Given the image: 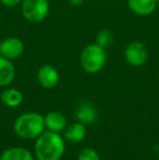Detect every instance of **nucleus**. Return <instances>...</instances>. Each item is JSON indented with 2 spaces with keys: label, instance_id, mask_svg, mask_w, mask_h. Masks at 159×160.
Returning <instances> with one entry per match:
<instances>
[{
  "label": "nucleus",
  "instance_id": "obj_9",
  "mask_svg": "<svg viewBox=\"0 0 159 160\" xmlns=\"http://www.w3.org/2000/svg\"><path fill=\"white\" fill-rule=\"evenodd\" d=\"M45 128L48 131L56 133H60L64 131L67 128V119L64 114H62L59 111H51L48 112L44 117Z\"/></svg>",
  "mask_w": 159,
  "mask_h": 160
},
{
  "label": "nucleus",
  "instance_id": "obj_20",
  "mask_svg": "<svg viewBox=\"0 0 159 160\" xmlns=\"http://www.w3.org/2000/svg\"><path fill=\"white\" fill-rule=\"evenodd\" d=\"M0 21H1V12H0Z\"/></svg>",
  "mask_w": 159,
  "mask_h": 160
},
{
  "label": "nucleus",
  "instance_id": "obj_1",
  "mask_svg": "<svg viewBox=\"0 0 159 160\" xmlns=\"http://www.w3.org/2000/svg\"><path fill=\"white\" fill-rule=\"evenodd\" d=\"M64 150V138L59 133L44 131L35 142L34 152L37 160H60Z\"/></svg>",
  "mask_w": 159,
  "mask_h": 160
},
{
  "label": "nucleus",
  "instance_id": "obj_11",
  "mask_svg": "<svg viewBox=\"0 0 159 160\" xmlns=\"http://www.w3.org/2000/svg\"><path fill=\"white\" fill-rule=\"evenodd\" d=\"M77 121L83 124H92L97 120L98 112L91 102H82L75 112Z\"/></svg>",
  "mask_w": 159,
  "mask_h": 160
},
{
  "label": "nucleus",
  "instance_id": "obj_4",
  "mask_svg": "<svg viewBox=\"0 0 159 160\" xmlns=\"http://www.w3.org/2000/svg\"><path fill=\"white\" fill-rule=\"evenodd\" d=\"M49 0H23L22 14L32 23H38L46 19L49 12Z\"/></svg>",
  "mask_w": 159,
  "mask_h": 160
},
{
  "label": "nucleus",
  "instance_id": "obj_13",
  "mask_svg": "<svg viewBox=\"0 0 159 160\" xmlns=\"http://www.w3.org/2000/svg\"><path fill=\"white\" fill-rule=\"evenodd\" d=\"M0 160H35L33 154L23 147H11L0 155Z\"/></svg>",
  "mask_w": 159,
  "mask_h": 160
},
{
  "label": "nucleus",
  "instance_id": "obj_2",
  "mask_svg": "<svg viewBox=\"0 0 159 160\" xmlns=\"http://www.w3.org/2000/svg\"><path fill=\"white\" fill-rule=\"evenodd\" d=\"M14 133L23 139H36L45 131L44 117L37 112H25L13 123Z\"/></svg>",
  "mask_w": 159,
  "mask_h": 160
},
{
  "label": "nucleus",
  "instance_id": "obj_3",
  "mask_svg": "<svg viewBox=\"0 0 159 160\" xmlns=\"http://www.w3.org/2000/svg\"><path fill=\"white\" fill-rule=\"evenodd\" d=\"M107 62L106 49L97 44H91L84 47L80 56V63L86 73L95 74L102 70Z\"/></svg>",
  "mask_w": 159,
  "mask_h": 160
},
{
  "label": "nucleus",
  "instance_id": "obj_15",
  "mask_svg": "<svg viewBox=\"0 0 159 160\" xmlns=\"http://www.w3.org/2000/svg\"><path fill=\"white\" fill-rule=\"evenodd\" d=\"M113 40H115V36H113L112 32L107 28L99 31V33L96 35V44L104 49L109 48L112 45Z\"/></svg>",
  "mask_w": 159,
  "mask_h": 160
},
{
  "label": "nucleus",
  "instance_id": "obj_18",
  "mask_svg": "<svg viewBox=\"0 0 159 160\" xmlns=\"http://www.w3.org/2000/svg\"><path fill=\"white\" fill-rule=\"evenodd\" d=\"M68 1L73 6H80V4H82L84 2V0H68Z\"/></svg>",
  "mask_w": 159,
  "mask_h": 160
},
{
  "label": "nucleus",
  "instance_id": "obj_21",
  "mask_svg": "<svg viewBox=\"0 0 159 160\" xmlns=\"http://www.w3.org/2000/svg\"><path fill=\"white\" fill-rule=\"evenodd\" d=\"M0 44H1V40H0ZM0 56H1V55H0Z\"/></svg>",
  "mask_w": 159,
  "mask_h": 160
},
{
  "label": "nucleus",
  "instance_id": "obj_5",
  "mask_svg": "<svg viewBox=\"0 0 159 160\" xmlns=\"http://www.w3.org/2000/svg\"><path fill=\"white\" fill-rule=\"evenodd\" d=\"M124 57L130 65L141 67L146 63L147 59H148V49L143 42H132L125 48Z\"/></svg>",
  "mask_w": 159,
  "mask_h": 160
},
{
  "label": "nucleus",
  "instance_id": "obj_8",
  "mask_svg": "<svg viewBox=\"0 0 159 160\" xmlns=\"http://www.w3.org/2000/svg\"><path fill=\"white\" fill-rule=\"evenodd\" d=\"M127 7L135 14L146 17L157 9V0H127Z\"/></svg>",
  "mask_w": 159,
  "mask_h": 160
},
{
  "label": "nucleus",
  "instance_id": "obj_12",
  "mask_svg": "<svg viewBox=\"0 0 159 160\" xmlns=\"http://www.w3.org/2000/svg\"><path fill=\"white\" fill-rule=\"evenodd\" d=\"M15 78V68L11 60L0 56V87H7Z\"/></svg>",
  "mask_w": 159,
  "mask_h": 160
},
{
  "label": "nucleus",
  "instance_id": "obj_16",
  "mask_svg": "<svg viewBox=\"0 0 159 160\" xmlns=\"http://www.w3.org/2000/svg\"><path fill=\"white\" fill-rule=\"evenodd\" d=\"M77 160H100L99 154L94 148L85 147L79 152Z\"/></svg>",
  "mask_w": 159,
  "mask_h": 160
},
{
  "label": "nucleus",
  "instance_id": "obj_14",
  "mask_svg": "<svg viewBox=\"0 0 159 160\" xmlns=\"http://www.w3.org/2000/svg\"><path fill=\"white\" fill-rule=\"evenodd\" d=\"M1 102L9 108L19 107L23 101V95L19 89L15 88H7L0 95Z\"/></svg>",
  "mask_w": 159,
  "mask_h": 160
},
{
  "label": "nucleus",
  "instance_id": "obj_19",
  "mask_svg": "<svg viewBox=\"0 0 159 160\" xmlns=\"http://www.w3.org/2000/svg\"><path fill=\"white\" fill-rule=\"evenodd\" d=\"M157 7L159 8V0H157Z\"/></svg>",
  "mask_w": 159,
  "mask_h": 160
},
{
  "label": "nucleus",
  "instance_id": "obj_17",
  "mask_svg": "<svg viewBox=\"0 0 159 160\" xmlns=\"http://www.w3.org/2000/svg\"><path fill=\"white\" fill-rule=\"evenodd\" d=\"M22 1L23 0H0V2L6 7H15L21 3Z\"/></svg>",
  "mask_w": 159,
  "mask_h": 160
},
{
  "label": "nucleus",
  "instance_id": "obj_7",
  "mask_svg": "<svg viewBox=\"0 0 159 160\" xmlns=\"http://www.w3.org/2000/svg\"><path fill=\"white\" fill-rule=\"evenodd\" d=\"M59 72L50 64L42 65L37 71V81L44 88L51 89L56 87L59 83Z\"/></svg>",
  "mask_w": 159,
  "mask_h": 160
},
{
  "label": "nucleus",
  "instance_id": "obj_6",
  "mask_svg": "<svg viewBox=\"0 0 159 160\" xmlns=\"http://www.w3.org/2000/svg\"><path fill=\"white\" fill-rule=\"evenodd\" d=\"M24 52V44L17 37H8L1 40L0 44V55L9 60H14L21 57Z\"/></svg>",
  "mask_w": 159,
  "mask_h": 160
},
{
  "label": "nucleus",
  "instance_id": "obj_10",
  "mask_svg": "<svg viewBox=\"0 0 159 160\" xmlns=\"http://www.w3.org/2000/svg\"><path fill=\"white\" fill-rule=\"evenodd\" d=\"M86 127L85 124L81 122H74L70 125H67V128H64V134H63V138L66 141H68L69 143L72 144H77L81 143L83 139L86 136Z\"/></svg>",
  "mask_w": 159,
  "mask_h": 160
}]
</instances>
